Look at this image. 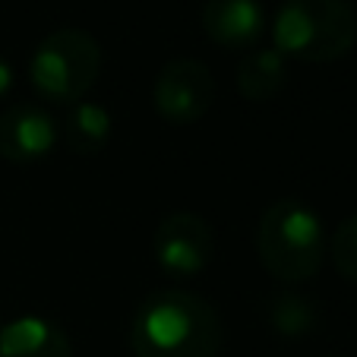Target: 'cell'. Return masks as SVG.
Instances as JSON below:
<instances>
[{
    "mask_svg": "<svg viewBox=\"0 0 357 357\" xmlns=\"http://www.w3.org/2000/svg\"><path fill=\"white\" fill-rule=\"evenodd\" d=\"M323 218L303 199H278L263 212L257 228V257L272 278L301 284L313 278L326 263Z\"/></svg>",
    "mask_w": 357,
    "mask_h": 357,
    "instance_id": "obj_3",
    "label": "cell"
},
{
    "mask_svg": "<svg viewBox=\"0 0 357 357\" xmlns=\"http://www.w3.org/2000/svg\"><path fill=\"white\" fill-rule=\"evenodd\" d=\"M288 82V57L275 47H253L237 63V89L247 101H272Z\"/></svg>",
    "mask_w": 357,
    "mask_h": 357,
    "instance_id": "obj_10",
    "label": "cell"
},
{
    "mask_svg": "<svg viewBox=\"0 0 357 357\" xmlns=\"http://www.w3.org/2000/svg\"><path fill=\"white\" fill-rule=\"evenodd\" d=\"M101 73V47L86 29H54L38 41L29 61L32 89L45 101L76 105L86 101Z\"/></svg>",
    "mask_w": 357,
    "mask_h": 357,
    "instance_id": "obj_4",
    "label": "cell"
},
{
    "mask_svg": "<svg viewBox=\"0 0 357 357\" xmlns=\"http://www.w3.org/2000/svg\"><path fill=\"white\" fill-rule=\"evenodd\" d=\"M269 323L282 335H307L317 326V307L301 294H278L269 301Z\"/></svg>",
    "mask_w": 357,
    "mask_h": 357,
    "instance_id": "obj_12",
    "label": "cell"
},
{
    "mask_svg": "<svg viewBox=\"0 0 357 357\" xmlns=\"http://www.w3.org/2000/svg\"><path fill=\"white\" fill-rule=\"evenodd\" d=\"M10 89H13V67L0 57V98H3V95H10Z\"/></svg>",
    "mask_w": 357,
    "mask_h": 357,
    "instance_id": "obj_14",
    "label": "cell"
},
{
    "mask_svg": "<svg viewBox=\"0 0 357 357\" xmlns=\"http://www.w3.org/2000/svg\"><path fill=\"white\" fill-rule=\"evenodd\" d=\"M225 326L206 297L183 288L155 291L130 319V348L136 357H218Z\"/></svg>",
    "mask_w": 357,
    "mask_h": 357,
    "instance_id": "obj_1",
    "label": "cell"
},
{
    "mask_svg": "<svg viewBox=\"0 0 357 357\" xmlns=\"http://www.w3.org/2000/svg\"><path fill=\"white\" fill-rule=\"evenodd\" d=\"M326 357H338V354H326Z\"/></svg>",
    "mask_w": 357,
    "mask_h": 357,
    "instance_id": "obj_15",
    "label": "cell"
},
{
    "mask_svg": "<svg viewBox=\"0 0 357 357\" xmlns=\"http://www.w3.org/2000/svg\"><path fill=\"white\" fill-rule=\"evenodd\" d=\"M329 253H332V263L335 269L342 272V278L357 284V215L344 218L342 225L335 228L329 243Z\"/></svg>",
    "mask_w": 357,
    "mask_h": 357,
    "instance_id": "obj_13",
    "label": "cell"
},
{
    "mask_svg": "<svg viewBox=\"0 0 357 357\" xmlns=\"http://www.w3.org/2000/svg\"><path fill=\"white\" fill-rule=\"evenodd\" d=\"M70 152L76 155H98L111 139V114L95 101H76L70 105V114L63 121Z\"/></svg>",
    "mask_w": 357,
    "mask_h": 357,
    "instance_id": "obj_11",
    "label": "cell"
},
{
    "mask_svg": "<svg viewBox=\"0 0 357 357\" xmlns=\"http://www.w3.org/2000/svg\"><path fill=\"white\" fill-rule=\"evenodd\" d=\"M215 101V79L206 63L193 57L168 61L155 76L152 86V105L174 127L196 123Z\"/></svg>",
    "mask_w": 357,
    "mask_h": 357,
    "instance_id": "obj_5",
    "label": "cell"
},
{
    "mask_svg": "<svg viewBox=\"0 0 357 357\" xmlns=\"http://www.w3.org/2000/svg\"><path fill=\"white\" fill-rule=\"evenodd\" d=\"M202 32L218 47L253 51L266 35V10L259 0H206Z\"/></svg>",
    "mask_w": 357,
    "mask_h": 357,
    "instance_id": "obj_8",
    "label": "cell"
},
{
    "mask_svg": "<svg viewBox=\"0 0 357 357\" xmlns=\"http://www.w3.org/2000/svg\"><path fill=\"white\" fill-rule=\"evenodd\" d=\"M0 357H73V344L54 319L26 313L0 326Z\"/></svg>",
    "mask_w": 357,
    "mask_h": 357,
    "instance_id": "obj_9",
    "label": "cell"
},
{
    "mask_svg": "<svg viewBox=\"0 0 357 357\" xmlns=\"http://www.w3.org/2000/svg\"><path fill=\"white\" fill-rule=\"evenodd\" d=\"M215 234L206 218L193 212H174L162 218L152 237V257L171 278H193L212 263Z\"/></svg>",
    "mask_w": 357,
    "mask_h": 357,
    "instance_id": "obj_6",
    "label": "cell"
},
{
    "mask_svg": "<svg viewBox=\"0 0 357 357\" xmlns=\"http://www.w3.org/2000/svg\"><path fill=\"white\" fill-rule=\"evenodd\" d=\"M357 45V10L348 0H282L272 20V47L288 61L332 63Z\"/></svg>",
    "mask_w": 357,
    "mask_h": 357,
    "instance_id": "obj_2",
    "label": "cell"
},
{
    "mask_svg": "<svg viewBox=\"0 0 357 357\" xmlns=\"http://www.w3.org/2000/svg\"><path fill=\"white\" fill-rule=\"evenodd\" d=\"M57 142V123L47 108L35 101L10 105L0 114V155L13 165H29L45 158Z\"/></svg>",
    "mask_w": 357,
    "mask_h": 357,
    "instance_id": "obj_7",
    "label": "cell"
}]
</instances>
